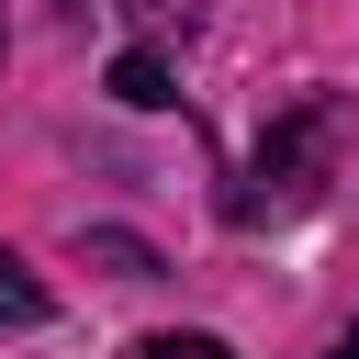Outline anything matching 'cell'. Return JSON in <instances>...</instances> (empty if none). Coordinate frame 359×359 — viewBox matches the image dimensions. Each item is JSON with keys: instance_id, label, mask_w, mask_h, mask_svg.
Returning <instances> with one entry per match:
<instances>
[{"instance_id": "1", "label": "cell", "mask_w": 359, "mask_h": 359, "mask_svg": "<svg viewBox=\"0 0 359 359\" xmlns=\"http://www.w3.org/2000/svg\"><path fill=\"white\" fill-rule=\"evenodd\" d=\"M325 135H337V112H292V123L258 146V168H247V191H236L224 213H236V224H258V213H292V202L314 191L303 168H314V146H325Z\"/></svg>"}, {"instance_id": "2", "label": "cell", "mask_w": 359, "mask_h": 359, "mask_svg": "<svg viewBox=\"0 0 359 359\" xmlns=\"http://www.w3.org/2000/svg\"><path fill=\"white\" fill-rule=\"evenodd\" d=\"M112 101H123V112H168V101H180V79H168V56H157V45H135V56H112Z\"/></svg>"}, {"instance_id": "3", "label": "cell", "mask_w": 359, "mask_h": 359, "mask_svg": "<svg viewBox=\"0 0 359 359\" xmlns=\"http://www.w3.org/2000/svg\"><path fill=\"white\" fill-rule=\"evenodd\" d=\"M0 325H45V280H34L11 247H0Z\"/></svg>"}, {"instance_id": "4", "label": "cell", "mask_w": 359, "mask_h": 359, "mask_svg": "<svg viewBox=\"0 0 359 359\" xmlns=\"http://www.w3.org/2000/svg\"><path fill=\"white\" fill-rule=\"evenodd\" d=\"M90 258H101L112 280H157V258H146V236H90Z\"/></svg>"}, {"instance_id": "5", "label": "cell", "mask_w": 359, "mask_h": 359, "mask_svg": "<svg viewBox=\"0 0 359 359\" xmlns=\"http://www.w3.org/2000/svg\"><path fill=\"white\" fill-rule=\"evenodd\" d=\"M135 359H236V348H224V337H180V325H168V337H146Z\"/></svg>"}, {"instance_id": "6", "label": "cell", "mask_w": 359, "mask_h": 359, "mask_svg": "<svg viewBox=\"0 0 359 359\" xmlns=\"http://www.w3.org/2000/svg\"><path fill=\"white\" fill-rule=\"evenodd\" d=\"M135 11H146V22H180V0H135Z\"/></svg>"}, {"instance_id": "7", "label": "cell", "mask_w": 359, "mask_h": 359, "mask_svg": "<svg viewBox=\"0 0 359 359\" xmlns=\"http://www.w3.org/2000/svg\"><path fill=\"white\" fill-rule=\"evenodd\" d=\"M325 359H359V325H348V337H337V348H325Z\"/></svg>"}]
</instances>
